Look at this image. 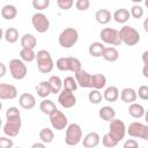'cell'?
<instances>
[{"label":"cell","instance_id":"35","mask_svg":"<svg viewBox=\"0 0 148 148\" xmlns=\"http://www.w3.org/2000/svg\"><path fill=\"white\" fill-rule=\"evenodd\" d=\"M62 84H64V89L71 90V91H75L79 87V84L76 82V79L73 77V76H66L62 80Z\"/></svg>","mask_w":148,"mask_h":148},{"label":"cell","instance_id":"21","mask_svg":"<svg viewBox=\"0 0 148 148\" xmlns=\"http://www.w3.org/2000/svg\"><path fill=\"white\" fill-rule=\"evenodd\" d=\"M103 97L106 102H116L119 97H120V92L119 89L116 86H110L106 87L104 92H103Z\"/></svg>","mask_w":148,"mask_h":148},{"label":"cell","instance_id":"48","mask_svg":"<svg viewBox=\"0 0 148 148\" xmlns=\"http://www.w3.org/2000/svg\"><path fill=\"white\" fill-rule=\"evenodd\" d=\"M45 145H46V143H44L43 141H42V142H36V143H34V145L31 146V148H37V147H38V148H44Z\"/></svg>","mask_w":148,"mask_h":148},{"label":"cell","instance_id":"31","mask_svg":"<svg viewBox=\"0 0 148 148\" xmlns=\"http://www.w3.org/2000/svg\"><path fill=\"white\" fill-rule=\"evenodd\" d=\"M49 82H50V86H51V89H52V94H59L64 89L62 80L57 75L50 76Z\"/></svg>","mask_w":148,"mask_h":148},{"label":"cell","instance_id":"8","mask_svg":"<svg viewBox=\"0 0 148 148\" xmlns=\"http://www.w3.org/2000/svg\"><path fill=\"white\" fill-rule=\"evenodd\" d=\"M99 38L104 44H109L112 46H118L121 44L119 31L113 28H103L99 32Z\"/></svg>","mask_w":148,"mask_h":148},{"label":"cell","instance_id":"47","mask_svg":"<svg viewBox=\"0 0 148 148\" xmlns=\"http://www.w3.org/2000/svg\"><path fill=\"white\" fill-rule=\"evenodd\" d=\"M0 68H1V72H0V77H3L5 74H6V65L3 62L0 64Z\"/></svg>","mask_w":148,"mask_h":148},{"label":"cell","instance_id":"28","mask_svg":"<svg viewBox=\"0 0 148 148\" xmlns=\"http://www.w3.org/2000/svg\"><path fill=\"white\" fill-rule=\"evenodd\" d=\"M104 49H105V46H104V43L103 42H94V43H91L89 45L88 52H89V54L91 57L98 58V57H102Z\"/></svg>","mask_w":148,"mask_h":148},{"label":"cell","instance_id":"41","mask_svg":"<svg viewBox=\"0 0 148 148\" xmlns=\"http://www.w3.org/2000/svg\"><path fill=\"white\" fill-rule=\"evenodd\" d=\"M57 6L62 10H68L74 6V0H57Z\"/></svg>","mask_w":148,"mask_h":148},{"label":"cell","instance_id":"38","mask_svg":"<svg viewBox=\"0 0 148 148\" xmlns=\"http://www.w3.org/2000/svg\"><path fill=\"white\" fill-rule=\"evenodd\" d=\"M31 5H32L34 9H36V10H38V12H42V10L49 8V6H50V0H32V1H31Z\"/></svg>","mask_w":148,"mask_h":148},{"label":"cell","instance_id":"15","mask_svg":"<svg viewBox=\"0 0 148 148\" xmlns=\"http://www.w3.org/2000/svg\"><path fill=\"white\" fill-rule=\"evenodd\" d=\"M74 77L76 79V82L79 87L81 88H91V74L84 69H80L76 73H74Z\"/></svg>","mask_w":148,"mask_h":148},{"label":"cell","instance_id":"39","mask_svg":"<svg viewBox=\"0 0 148 148\" xmlns=\"http://www.w3.org/2000/svg\"><path fill=\"white\" fill-rule=\"evenodd\" d=\"M130 13H131V16L133 18H141L143 16V14H145V10L139 3H135V5L132 6Z\"/></svg>","mask_w":148,"mask_h":148},{"label":"cell","instance_id":"26","mask_svg":"<svg viewBox=\"0 0 148 148\" xmlns=\"http://www.w3.org/2000/svg\"><path fill=\"white\" fill-rule=\"evenodd\" d=\"M106 86V76L104 74L97 73L91 74V88L92 89H103Z\"/></svg>","mask_w":148,"mask_h":148},{"label":"cell","instance_id":"49","mask_svg":"<svg viewBox=\"0 0 148 148\" xmlns=\"http://www.w3.org/2000/svg\"><path fill=\"white\" fill-rule=\"evenodd\" d=\"M143 29H145V31L148 34V17L143 21Z\"/></svg>","mask_w":148,"mask_h":148},{"label":"cell","instance_id":"40","mask_svg":"<svg viewBox=\"0 0 148 148\" xmlns=\"http://www.w3.org/2000/svg\"><path fill=\"white\" fill-rule=\"evenodd\" d=\"M21 112L16 106H10L6 110V119H20Z\"/></svg>","mask_w":148,"mask_h":148},{"label":"cell","instance_id":"17","mask_svg":"<svg viewBox=\"0 0 148 148\" xmlns=\"http://www.w3.org/2000/svg\"><path fill=\"white\" fill-rule=\"evenodd\" d=\"M99 142H101V136L97 132H89L82 139V145L86 148H95L99 145Z\"/></svg>","mask_w":148,"mask_h":148},{"label":"cell","instance_id":"25","mask_svg":"<svg viewBox=\"0 0 148 148\" xmlns=\"http://www.w3.org/2000/svg\"><path fill=\"white\" fill-rule=\"evenodd\" d=\"M145 112H146L145 108H143L141 104H139V103L133 102V103H131L130 106H128V113H130V116L133 117V118H135V119L142 118V117L145 116Z\"/></svg>","mask_w":148,"mask_h":148},{"label":"cell","instance_id":"6","mask_svg":"<svg viewBox=\"0 0 148 148\" xmlns=\"http://www.w3.org/2000/svg\"><path fill=\"white\" fill-rule=\"evenodd\" d=\"M9 72L14 80H23L28 74V67L21 58H14L9 61Z\"/></svg>","mask_w":148,"mask_h":148},{"label":"cell","instance_id":"52","mask_svg":"<svg viewBox=\"0 0 148 148\" xmlns=\"http://www.w3.org/2000/svg\"><path fill=\"white\" fill-rule=\"evenodd\" d=\"M145 6H146V8L148 9V0H145Z\"/></svg>","mask_w":148,"mask_h":148},{"label":"cell","instance_id":"30","mask_svg":"<svg viewBox=\"0 0 148 148\" xmlns=\"http://www.w3.org/2000/svg\"><path fill=\"white\" fill-rule=\"evenodd\" d=\"M3 38H5V40H6L7 43H9V44L16 43V42L18 40V30H17L16 28H14V27L6 29L5 32H3Z\"/></svg>","mask_w":148,"mask_h":148},{"label":"cell","instance_id":"50","mask_svg":"<svg viewBox=\"0 0 148 148\" xmlns=\"http://www.w3.org/2000/svg\"><path fill=\"white\" fill-rule=\"evenodd\" d=\"M143 118H145V120H146V123L148 124V110L145 112V116H143Z\"/></svg>","mask_w":148,"mask_h":148},{"label":"cell","instance_id":"19","mask_svg":"<svg viewBox=\"0 0 148 148\" xmlns=\"http://www.w3.org/2000/svg\"><path fill=\"white\" fill-rule=\"evenodd\" d=\"M98 117L104 120V121H111L112 119L116 118V111L112 106L110 105H105V106H102L99 110H98Z\"/></svg>","mask_w":148,"mask_h":148},{"label":"cell","instance_id":"29","mask_svg":"<svg viewBox=\"0 0 148 148\" xmlns=\"http://www.w3.org/2000/svg\"><path fill=\"white\" fill-rule=\"evenodd\" d=\"M21 46L27 49H35L37 45V38L32 34H24L21 37Z\"/></svg>","mask_w":148,"mask_h":148},{"label":"cell","instance_id":"12","mask_svg":"<svg viewBox=\"0 0 148 148\" xmlns=\"http://www.w3.org/2000/svg\"><path fill=\"white\" fill-rule=\"evenodd\" d=\"M22 126V120L20 119H6V123L3 124L2 132L5 135L9 138H15L18 135Z\"/></svg>","mask_w":148,"mask_h":148},{"label":"cell","instance_id":"14","mask_svg":"<svg viewBox=\"0 0 148 148\" xmlns=\"http://www.w3.org/2000/svg\"><path fill=\"white\" fill-rule=\"evenodd\" d=\"M18 92L15 86L9 83H0V98L2 101L6 99H15Z\"/></svg>","mask_w":148,"mask_h":148},{"label":"cell","instance_id":"5","mask_svg":"<svg viewBox=\"0 0 148 148\" xmlns=\"http://www.w3.org/2000/svg\"><path fill=\"white\" fill-rule=\"evenodd\" d=\"M81 61L75 57H62L56 61V67L61 72L76 73L82 68Z\"/></svg>","mask_w":148,"mask_h":148},{"label":"cell","instance_id":"34","mask_svg":"<svg viewBox=\"0 0 148 148\" xmlns=\"http://www.w3.org/2000/svg\"><path fill=\"white\" fill-rule=\"evenodd\" d=\"M53 139H54V133H53V131L51 128L44 127V128H42L39 131V140L43 141L44 143H46V145L51 143L53 141Z\"/></svg>","mask_w":148,"mask_h":148},{"label":"cell","instance_id":"24","mask_svg":"<svg viewBox=\"0 0 148 148\" xmlns=\"http://www.w3.org/2000/svg\"><path fill=\"white\" fill-rule=\"evenodd\" d=\"M102 58L109 62H114L119 58V52L114 46H108V47L105 46L103 54H102Z\"/></svg>","mask_w":148,"mask_h":148},{"label":"cell","instance_id":"2","mask_svg":"<svg viewBox=\"0 0 148 148\" xmlns=\"http://www.w3.org/2000/svg\"><path fill=\"white\" fill-rule=\"evenodd\" d=\"M82 128L79 124L72 123L68 124L66 127V133H65V143L67 146H77L82 141Z\"/></svg>","mask_w":148,"mask_h":148},{"label":"cell","instance_id":"33","mask_svg":"<svg viewBox=\"0 0 148 148\" xmlns=\"http://www.w3.org/2000/svg\"><path fill=\"white\" fill-rule=\"evenodd\" d=\"M20 58L24 62H32L34 60H36V53H35L34 49L22 47L20 51Z\"/></svg>","mask_w":148,"mask_h":148},{"label":"cell","instance_id":"44","mask_svg":"<svg viewBox=\"0 0 148 148\" xmlns=\"http://www.w3.org/2000/svg\"><path fill=\"white\" fill-rule=\"evenodd\" d=\"M136 92L139 98H141L142 101H148V86H140Z\"/></svg>","mask_w":148,"mask_h":148},{"label":"cell","instance_id":"42","mask_svg":"<svg viewBox=\"0 0 148 148\" xmlns=\"http://www.w3.org/2000/svg\"><path fill=\"white\" fill-rule=\"evenodd\" d=\"M90 7V0H76L75 1V8L80 12H84L89 9Z\"/></svg>","mask_w":148,"mask_h":148},{"label":"cell","instance_id":"32","mask_svg":"<svg viewBox=\"0 0 148 148\" xmlns=\"http://www.w3.org/2000/svg\"><path fill=\"white\" fill-rule=\"evenodd\" d=\"M39 109H40V111L44 114H47L49 116V114H51L57 109V106H56V104H54L53 101L47 99V98H43V101L39 104Z\"/></svg>","mask_w":148,"mask_h":148},{"label":"cell","instance_id":"4","mask_svg":"<svg viewBox=\"0 0 148 148\" xmlns=\"http://www.w3.org/2000/svg\"><path fill=\"white\" fill-rule=\"evenodd\" d=\"M119 36L121 43H124L127 46H134L140 42V34L132 25H124L123 28H120Z\"/></svg>","mask_w":148,"mask_h":148},{"label":"cell","instance_id":"27","mask_svg":"<svg viewBox=\"0 0 148 148\" xmlns=\"http://www.w3.org/2000/svg\"><path fill=\"white\" fill-rule=\"evenodd\" d=\"M17 15V8L14 6V5H5L2 8H1V16L5 18V20H8V21H12L16 17Z\"/></svg>","mask_w":148,"mask_h":148},{"label":"cell","instance_id":"45","mask_svg":"<svg viewBox=\"0 0 148 148\" xmlns=\"http://www.w3.org/2000/svg\"><path fill=\"white\" fill-rule=\"evenodd\" d=\"M14 146V142L12 139H9V136L5 135L0 138V147L1 148H12Z\"/></svg>","mask_w":148,"mask_h":148},{"label":"cell","instance_id":"23","mask_svg":"<svg viewBox=\"0 0 148 148\" xmlns=\"http://www.w3.org/2000/svg\"><path fill=\"white\" fill-rule=\"evenodd\" d=\"M36 92L39 97L42 98H46L50 94H52V89H51V86H50V82L49 80L47 81H40L36 87Z\"/></svg>","mask_w":148,"mask_h":148},{"label":"cell","instance_id":"37","mask_svg":"<svg viewBox=\"0 0 148 148\" xmlns=\"http://www.w3.org/2000/svg\"><path fill=\"white\" fill-rule=\"evenodd\" d=\"M118 143H119V142H118L117 140H114L109 133H105V134L103 135V138H102V145H103L104 147H106V148H113V147H116Z\"/></svg>","mask_w":148,"mask_h":148},{"label":"cell","instance_id":"20","mask_svg":"<svg viewBox=\"0 0 148 148\" xmlns=\"http://www.w3.org/2000/svg\"><path fill=\"white\" fill-rule=\"evenodd\" d=\"M130 17H131V13L126 8H119L117 10H114V13L112 14V18L117 23H120V24L126 23L130 20Z\"/></svg>","mask_w":148,"mask_h":148},{"label":"cell","instance_id":"36","mask_svg":"<svg viewBox=\"0 0 148 148\" xmlns=\"http://www.w3.org/2000/svg\"><path fill=\"white\" fill-rule=\"evenodd\" d=\"M103 95L99 91V89H92L89 94H88V99L91 104H99L103 99Z\"/></svg>","mask_w":148,"mask_h":148},{"label":"cell","instance_id":"3","mask_svg":"<svg viewBox=\"0 0 148 148\" xmlns=\"http://www.w3.org/2000/svg\"><path fill=\"white\" fill-rule=\"evenodd\" d=\"M79 40V32L74 28H65L58 37V43L64 49L73 47Z\"/></svg>","mask_w":148,"mask_h":148},{"label":"cell","instance_id":"18","mask_svg":"<svg viewBox=\"0 0 148 148\" xmlns=\"http://www.w3.org/2000/svg\"><path fill=\"white\" fill-rule=\"evenodd\" d=\"M138 98V92L135 89L131 88V87H126L124 88L121 91H120V99L124 102V103H127V104H131L133 102H135Z\"/></svg>","mask_w":148,"mask_h":148},{"label":"cell","instance_id":"10","mask_svg":"<svg viewBox=\"0 0 148 148\" xmlns=\"http://www.w3.org/2000/svg\"><path fill=\"white\" fill-rule=\"evenodd\" d=\"M31 24H32L34 29L39 34H44L50 29V20L42 12H37L32 15Z\"/></svg>","mask_w":148,"mask_h":148},{"label":"cell","instance_id":"43","mask_svg":"<svg viewBox=\"0 0 148 148\" xmlns=\"http://www.w3.org/2000/svg\"><path fill=\"white\" fill-rule=\"evenodd\" d=\"M141 59H142V62H143V67H142V75L148 79V50H146L142 56H141Z\"/></svg>","mask_w":148,"mask_h":148},{"label":"cell","instance_id":"7","mask_svg":"<svg viewBox=\"0 0 148 148\" xmlns=\"http://www.w3.org/2000/svg\"><path fill=\"white\" fill-rule=\"evenodd\" d=\"M114 140L120 142L123 139H125V135L127 133V127L125 123L120 119H112L109 124V132H108Z\"/></svg>","mask_w":148,"mask_h":148},{"label":"cell","instance_id":"51","mask_svg":"<svg viewBox=\"0 0 148 148\" xmlns=\"http://www.w3.org/2000/svg\"><path fill=\"white\" fill-rule=\"evenodd\" d=\"M132 2H134V3H140L141 1H145V0H131Z\"/></svg>","mask_w":148,"mask_h":148},{"label":"cell","instance_id":"16","mask_svg":"<svg viewBox=\"0 0 148 148\" xmlns=\"http://www.w3.org/2000/svg\"><path fill=\"white\" fill-rule=\"evenodd\" d=\"M18 105L24 110H31L36 105V98L30 92H23L18 97Z\"/></svg>","mask_w":148,"mask_h":148},{"label":"cell","instance_id":"11","mask_svg":"<svg viewBox=\"0 0 148 148\" xmlns=\"http://www.w3.org/2000/svg\"><path fill=\"white\" fill-rule=\"evenodd\" d=\"M50 117V123H51V126L57 130V131H61V130H65L67 126H68V118L67 116L61 112L60 110L56 109L51 114H49Z\"/></svg>","mask_w":148,"mask_h":148},{"label":"cell","instance_id":"13","mask_svg":"<svg viewBox=\"0 0 148 148\" xmlns=\"http://www.w3.org/2000/svg\"><path fill=\"white\" fill-rule=\"evenodd\" d=\"M58 102L64 109H71L76 104V97L74 95V91L62 89L58 94Z\"/></svg>","mask_w":148,"mask_h":148},{"label":"cell","instance_id":"22","mask_svg":"<svg viewBox=\"0 0 148 148\" xmlns=\"http://www.w3.org/2000/svg\"><path fill=\"white\" fill-rule=\"evenodd\" d=\"M95 18H96V22L104 25V24H108L111 18H112V15H111V12L109 9H105V8H102V9H98L95 14Z\"/></svg>","mask_w":148,"mask_h":148},{"label":"cell","instance_id":"9","mask_svg":"<svg viewBox=\"0 0 148 148\" xmlns=\"http://www.w3.org/2000/svg\"><path fill=\"white\" fill-rule=\"evenodd\" d=\"M127 134L132 138H140L148 141V124H142L140 121H133L127 127Z\"/></svg>","mask_w":148,"mask_h":148},{"label":"cell","instance_id":"46","mask_svg":"<svg viewBox=\"0 0 148 148\" xmlns=\"http://www.w3.org/2000/svg\"><path fill=\"white\" fill-rule=\"evenodd\" d=\"M124 148H138L139 147V142L135 139H128L124 142L123 145Z\"/></svg>","mask_w":148,"mask_h":148},{"label":"cell","instance_id":"1","mask_svg":"<svg viewBox=\"0 0 148 148\" xmlns=\"http://www.w3.org/2000/svg\"><path fill=\"white\" fill-rule=\"evenodd\" d=\"M36 61H37L38 71L43 74H49L54 68V62H53L52 56L47 50H39L36 53Z\"/></svg>","mask_w":148,"mask_h":148}]
</instances>
